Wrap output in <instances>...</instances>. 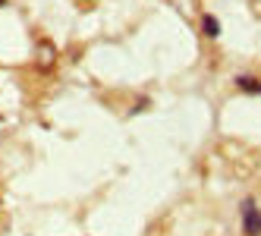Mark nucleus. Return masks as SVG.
Segmentation results:
<instances>
[{"label":"nucleus","mask_w":261,"mask_h":236,"mask_svg":"<svg viewBox=\"0 0 261 236\" xmlns=\"http://www.w3.org/2000/svg\"><path fill=\"white\" fill-rule=\"evenodd\" d=\"M239 221H242V236H261V208L255 198H242Z\"/></svg>","instance_id":"nucleus-1"},{"label":"nucleus","mask_w":261,"mask_h":236,"mask_svg":"<svg viewBox=\"0 0 261 236\" xmlns=\"http://www.w3.org/2000/svg\"><path fill=\"white\" fill-rule=\"evenodd\" d=\"M233 85L239 88V92H246V95H261V79L249 76V72H239V76L233 79Z\"/></svg>","instance_id":"nucleus-2"},{"label":"nucleus","mask_w":261,"mask_h":236,"mask_svg":"<svg viewBox=\"0 0 261 236\" xmlns=\"http://www.w3.org/2000/svg\"><path fill=\"white\" fill-rule=\"evenodd\" d=\"M201 32L208 35V38H217V35H220V22L214 19V16H204V19H201Z\"/></svg>","instance_id":"nucleus-3"},{"label":"nucleus","mask_w":261,"mask_h":236,"mask_svg":"<svg viewBox=\"0 0 261 236\" xmlns=\"http://www.w3.org/2000/svg\"><path fill=\"white\" fill-rule=\"evenodd\" d=\"M4 4H7V0H0V7H4Z\"/></svg>","instance_id":"nucleus-4"},{"label":"nucleus","mask_w":261,"mask_h":236,"mask_svg":"<svg viewBox=\"0 0 261 236\" xmlns=\"http://www.w3.org/2000/svg\"><path fill=\"white\" fill-rule=\"evenodd\" d=\"M0 205H4V202H0Z\"/></svg>","instance_id":"nucleus-5"}]
</instances>
